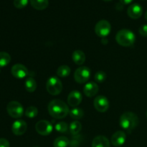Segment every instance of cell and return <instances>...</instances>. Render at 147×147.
Instances as JSON below:
<instances>
[{
  "label": "cell",
  "instance_id": "1",
  "mask_svg": "<svg viewBox=\"0 0 147 147\" xmlns=\"http://www.w3.org/2000/svg\"><path fill=\"white\" fill-rule=\"evenodd\" d=\"M48 112L50 116L56 119H64L67 116L70 111L65 103L59 99L51 100L48 105Z\"/></svg>",
  "mask_w": 147,
  "mask_h": 147
},
{
  "label": "cell",
  "instance_id": "2",
  "mask_svg": "<svg viewBox=\"0 0 147 147\" xmlns=\"http://www.w3.org/2000/svg\"><path fill=\"white\" fill-rule=\"evenodd\" d=\"M139 118L133 112H126L121 116L119 124L124 130L131 131L139 125Z\"/></svg>",
  "mask_w": 147,
  "mask_h": 147
},
{
  "label": "cell",
  "instance_id": "3",
  "mask_svg": "<svg viewBox=\"0 0 147 147\" xmlns=\"http://www.w3.org/2000/svg\"><path fill=\"white\" fill-rule=\"evenodd\" d=\"M116 40L118 44L123 47H131L136 40L134 33L128 29L119 30L116 35Z\"/></svg>",
  "mask_w": 147,
  "mask_h": 147
},
{
  "label": "cell",
  "instance_id": "4",
  "mask_svg": "<svg viewBox=\"0 0 147 147\" xmlns=\"http://www.w3.org/2000/svg\"><path fill=\"white\" fill-rule=\"evenodd\" d=\"M46 88L47 92L52 96H57L61 93L63 90V83L57 77L50 78L46 83Z\"/></svg>",
  "mask_w": 147,
  "mask_h": 147
},
{
  "label": "cell",
  "instance_id": "5",
  "mask_svg": "<svg viewBox=\"0 0 147 147\" xmlns=\"http://www.w3.org/2000/svg\"><path fill=\"white\" fill-rule=\"evenodd\" d=\"M7 111L8 114L14 119H19L22 117L24 113V109L22 105L17 101H10L7 104Z\"/></svg>",
  "mask_w": 147,
  "mask_h": 147
},
{
  "label": "cell",
  "instance_id": "6",
  "mask_svg": "<svg viewBox=\"0 0 147 147\" xmlns=\"http://www.w3.org/2000/svg\"><path fill=\"white\" fill-rule=\"evenodd\" d=\"M111 30V24L107 20H100L95 26V32L98 37H106L109 35Z\"/></svg>",
  "mask_w": 147,
  "mask_h": 147
},
{
  "label": "cell",
  "instance_id": "7",
  "mask_svg": "<svg viewBox=\"0 0 147 147\" xmlns=\"http://www.w3.org/2000/svg\"><path fill=\"white\" fill-rule=\"evenodd\" d=\"M90 70L88 67H80L76 69L74 73V78L77 83L83 84L86 83L90 77Z\"/></svg>",
  "mask_w": 147,
  "mask_h": 147
},
{
  "label": "cell",
  "instance_id": "8",
  "mask_svg": "<svg viewBox=\"0 0 147 147\" xmlns=\"http://www.w3.org/2000/svg\"><path fill=\"white\" fill-rule=\"evenodd\" d=\"M35 129L39 134L42 136H48L53 131V126L48 121L41 120L36 123Z\"/></svg>",
  "mask_w": 147,
  "mask_h": 147
},
{
  "label": "cell",
  "instance_id": "9",
  "mask_svg": "<svg viewBox=\"0 0 147 147\" xmlns=\"http://www.w3.org/2000/svg\"><path fill=\"white\" fill-rule=\"evenodd\" d=\"M94 107L100 113L106 112L109 108V101L104 96H98L94 99L93 101Z\"/></svg>",
  "mask_w": 147,
  "mask_h": 147
},
{
  "label": "cell",
  "instance_id": "10",
  "mask_svg": "<svg viewBox=\"0 0 147 147\" xmlns=\"http://www.w3.org/2000/svg\"><path fill=\"white\" fill-rule=\"evenodd\" d=\"M11 73L14 78L18 79L24 78L28 75V70L22 64H16L12 66Z\"/></svg>",
  "mask_w": 147,
  "mask_h": 147
},
{
  "label": "cell",
  "instance_id": "11",
  "mask_svg": "<svg viewBox=\"0 0 147 147\" xmlns=\"http://www.w3.org/2000/svg\"><path fill=\"white\" fill-rule=\"evenodd\" d=\"M27 129V125L24 121L17 120L13 123L11 126L12 133L16 136H21L26 132Z\"/></svg>",
  "mask_w": 147,
  "mask_h": 147
},
{
  "label": "cell",
  "instance_id": "12",
  "mask_svg": "<svg viewBox=\"0 0 147 147\" xmlns=\"http://www.w3.org/2000/svg\"><path fill=\"white\" fill-rule=\"evenodd\" d=\"M83 100V96L81 93L78 90H73L69 93L67 96V103L72 107H76L80 104Z\"/></svg>",
  "mask_w": 147,
  "mask_h": 147
},
{
  "label": "cell",
  "instance_id": "13",
  "mask_svg": "<svg viewBox=\"0 0 147 147\" xmlns=\"http://www.w3.org/2000/svg\"><path fill=\"white\" fill-rule=\"evenodd\" d=\"M127 13L131 18L136 20L142 17L143 14V8L140 4L135 3L129 6L127 9Z\"/></svg>",
  "mask_w": 147,
  "mask_h": 147
},
{
  "label": "cell",
  "instance_id": "14",
  "mask_svg": "<svg viewBox=\"0 0 147 147\" xmlns=\"http://www.w3.org/2000/svg\"><path fill=\"white\" fill-rule=\"evenodd\" d=\"M126 140V135L122 131H118L111 136L112 144L116 147H119L123 144Z\"/></svg>",
  "mask_w": 147,
  "mask_h": 147
},
{
  "label": "cell",
  "instance_id": "15",
  "mask_svg": "<svg viewBox=\"0 0 147 147\" xmlns=\"http://www.w3.org/2000/svg\"><path fill=\"white\" fill-rule=\"evenodd\" d=\"M98 86L94 82H89L86 83L83 88V92L87 97L91 98L96 96L98 92Z\"/></svg>",
  "mask_w": 147,
  "mask_h": 147
},
{
  "label": "cell",
  "instance_id": "16",
  "mask_svg": "<svg viewBox=\"0 0 147 147\" xmlns=\"http://www.w3.org/2000/svg\"><path fill=\"white\" fill-rule=\"evenodd\" d=\"M109 139L104 136H98L93 139L92 147H110Z\"/></svg>",
  "mask_w": 147,
  "mask_h": 147
},
{
  "label": "cell",
  "instance_id": "17",
  "mask_svg": "<svg viewBox=\"0 0 147 147\" xmlns=\"http://www.w3.org/2000/svg\"><path fill=\"white\" fill-rule=\"evenodd\" d=\"M72 58L76 65H81L86 61V55L81 50H76L73 53Z\"/></svg>",
  "mask_w": 147,
  "mask_h": 147
},
{
  "label": "cell",
  "instance_id": "18",
  "mask_svg": "<svg viewBox=\"0 0 147 147\" xmlns=\"http://www.w3.org/2000/svg\"><path fill=\"white\" fill-rule=\"evenodd\" d=\"M32 7L37 10L45 9L49 4L48 0H30Z\"/></svg>",
  "mask_w": 147,
  "mask_h": 147
},
{
  "label": "cell",
  "instance_id": "19",
  "mask_svg": "<svg viewBox=\"0 0 147 147\" xmlns=\"http://www.w3.org/2000/svg\"><path fill=\"white\" fill-rule=\"evenodd\" d=\"M82 129V125L81 123L78 121H74L72 122L69 126V131H70V134L74 136L78 134L80 132Z\"/></svg>",
  "mask_w": 147,
  "mask_h": 147
},
{
  "label": "cell",
  "instance_id": "20",
  "mask_svg": "<svg viewBox=\"0 0 147 147\" xmlns=\"http://www.w3.org/2000/svg\"><path fill=\"white\" fill-rule=\"evenodd\" d=\"M68 145H70V141L65 136H59L53 143L54 147H67Z\"/></svg>",
  "mask_w": 147,
  "mask_h": 147
},
{
  "label": "cell",
  "instance_id": "21",
  "mask_svg": "<svg viewBox=\"0 0 147 147\" xmlns=\"http://www.w3.org/2000/svg\"><path fill=\"white\" fill-rule=\"evenodd\" d=\"M69 115H70V116L72 119H75V120H79V119H80L83 116L84 112L80 108L75 107L70 111Z\"/></svg>",
  "mask_w": 147,
  "mask_h": 147
},
{
  "label": "cell",
  "instance_id": "22",
  "mask_svg": "<svg viewBox=\"0 0 147 147\" xmlns=\"http://www.w3.org/2000/svg\"><path fill=\"white\" fill-rule=\"evenodd\" d=\"M11 61V56L6 52H0V68L6 67Z\"/></svg>",
  "mask_w": 147,
  "mask_h": 147
},
{
  "label": "cell",
  "instance_id": "23",
  "mask_svg": "<svg viewBox=\"0 0 147 147\" xmlns=\"http://www.w3.org/2000/svg\"><path fill=\"white\" fill-rule=\"evenodd\" d=\"M24 85H25V88L27 91L30 92V93L35 91L36 88H37V83H36L35 80L32 78H27Z\"/></svg>",
  "mask_w": 147,
  "mask_h": 147
},
{
  "label": "cell",
  "instance_id": "24",
  "mask_svg": "<svg viewBox=\"0 0 147 147\" xmlns=\"http://www.w3.org/2000/svg\"><path fill=\"white\" fill-rule=\"evenodd\" d=\"M70 72H71V70H70V68L69 66L61 65L57 68L56 73H57V75L59 77L65 78L68 76L70 74Z\"/></svg>",
  "mask_w": 147,
  "mask_h": 147
},
{
  "label": "cell",
  "instance_id": "25",
  "mask_svg": "<svg viewBox=\"0 0 147 147\" xmlns=\"http://www.w3.org/2000/svg\"><path fill=\"white\" fill-rule=\"evenodd\" d=\"M37 114H38V110L35 106H30L25 111V116L30 119L36 117Z\"/></svg>",
  "mask_w": 147,
  "mask_h": 147
},
{
  "label": "cell",
  "instance_id": "26",
  "mask_svg": "<svg viewBox=\"0 0 147 147\" xmlns=\"http://www.w3.org/2000/svg\"><path fill=\"white\" fill-rule=\"evenodd\" d=\"M55 129L57 131L60 132V133H65L67 130H68V125L64 121H60L56 123L55 126Z\"/></svg>",
  "mask_w": 147,
  "mask_h": 147
},
{
  "label": "cell",
  "instance_id": "27",
  "mask_svg": "<svg viewBox=\"0 0 147 147\" xmlns=\"http://www.w3.org/2000/svg\"><path fill=\"white\" fill-rule=\"evenodd\" d=\"M95 80L98 83H103L106 79V74L103 71H98L95 75Z\"/></svg>",
  "mask_w": 147,
  "mask_h": 147
},
{
  "label": "cell",
  "instance_id": "28",
  "mask_svg": "<svg viewBox=\"0 0 147 147\" xmlns=\"http://www.w3.org/2000/svg\"><path fill=\"white\" fill-rule=\"evenodd\" d=\"M14 6L17 9H22L28 4V0H14Z\"/></svg>",
  "mask_w": 147,
  "mask_h": 147
},
{
  "label": "cell",
  "instance_id": "29",
  "mask_svg": "<svg viewBox=\"0 0 147 147\" xmlns=\"http://www.w3.org/2000/svg\"><path fill=\"white\" fill-rule=\"evenodd\" d=\"M80 136H77L73 138L71 141L70 142V147H78L80 144Z\"/></svg>",
  "mask_w": 147,
  "mask_h": 147
},
{
  "label": "cell",
  "instance_id": "30",
  "mask_svg": "<svg viewBox=\"0 0 147 147\" xmlns=\"http://www.w3.org/2000/svg\"><path fill=\"white\" fill-rule=\"evenodd\" d=\"M139 34L143 37H147V24H144L139 27Z\"/></svg>",
  "mask_w": 147,
  "mask_h": 147
},
{
  "label": "cell",
  "instance_id": "31",
  "mask_svg": "<svg viewBox=\"0 0 147 147\" xmlns=\"http://www.w3.org/2000/svg\"><path fill=\"white\" fill-rule=\"evenodd\" d=\"M0 147H9V142L5 139H0Z\"/></svg>",
  "mask_w": 147,
  "mask_h": 147
},
{
  "label": "cell",
  "instance_id": "32",
  "mask_svg": "<svg viewBox=\"0 0 147 147\" xmlns=\"http://www.w3.org/2000/svg\"><path fill=\"white\" fill-rule=\"evenodd\" d=\"M133 0H120L121 2L123 4H130Z\"/></svg>",
  "mask_w": 147,
  "mask_h": 147
},
{
  "label": "cell",
  "instance_id": "33",
  "mask_svg": "<svg viewBox=\"0 0 147 147\" xmlns=\"http://www.w3.org/2000/svg\"><path fill=\"white\" fill-rule=\"evenodd\" d=\"M145 19L147 20V11H146V14H145Z\"/></svg>",
  "mask_w": 147,
  "mask_h": 147
},
{
  "label": "cell",
  "instance_id": "34",
  "mask_svg": "<svg viewBox=\"0 0 147 147\" xmlns=\"http://www.w3.org/2000/svg\"><path fill=\"white\" fill-rule=\"evenodd\" d=\"M103 1H112V0H103Z\"/></svg>",
  "mask_w": 147,
  "mask_h": 147
},
{
  "label": "cell",
  "instance_id": "35",
  "mask_svg": "<svg viewBox=\"0 0 147 147\" xmlns=\"http://www.w3.org/2000/svg\"><path fill=\"white\" fill-rule=\"evenodd\" d=\"M34 147H38V146H34Z\"/></svg>",
  "mask_w": 147,
  "mask_h": 147
},
{
  "label": "cell",
  "instance_id": "36",
  "mask_svg": "<svg viewBox=\"0 0 147 147\" xmlns=\"http://www.w3.org/2000/svg\"><path fill=\"white\" fill-rule=\"evenodd\" d=\"M146 116H147V112H146Z\"/></svg>",
  "mask_w": 147,
  "mask_h": 147
}]
</instances>
